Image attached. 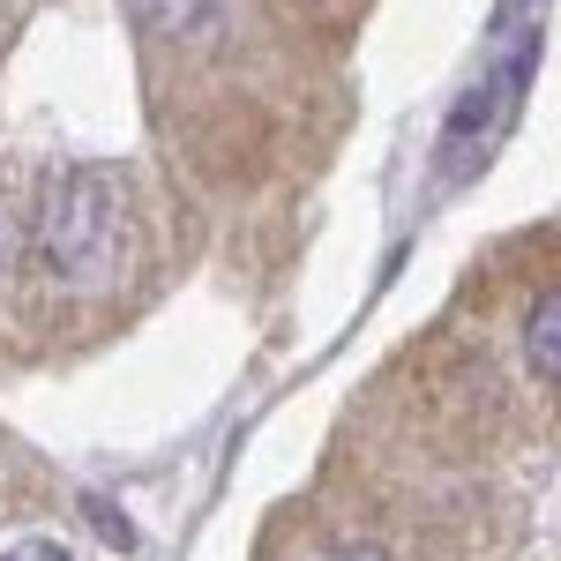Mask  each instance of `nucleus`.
<instances>
[{
	"label": "nucleus",
	"instance_id": "1",
	"mask_svg": "<svg viewBox=\"0 0 561 561\" xmlns=\"http://www.w3.org/2000/svg\"><path fill=\"white\" fill-rule=\"evenodd\" d=\"M113 248H121V187L105 165H60L45 180L38 203V232H31V255H38L45 277L60 285H90L113 270Z\"/></svg>",
	"mask_w": 561,
	"mask_h": 561
},
{
	"label": "nucleus",
	"instance_id": "2",
	"mask_svg": "<svg viewBox=\"0 0 561 561\" xmlns=\"http://www.w3.org/2000/svg\"><path fill=\"white\" fill-rule=\"evenodd\" d=\"M128 15L158 38H195L217 23V0H128Z\"/></svg>",
	"mask_w": 561,
	"mask_h": 561
},
{
	"label": "nucleus",
	"instance_id": "3",
	"mask_svg": "<svg viewBox=\"0 0 561 561\" xmlns=\"http://www.w3.org/2000/svg\"><path fill=\"white\" fill-rule=\"evenodd\" d=\"M524 359H531V382L561 375V300L554 293H539V307L524 314Z\"/></svg>",
	"mask_w": 561,
	"mask_h": 561
},
{
	"label": "nucleus",
	"instance_id": "4",
	"mask_svg": "<svg viewBox=\"0 0 561 561\" xmlns=\"http://www.w3.org/2000/svg\"><path fill=\"white\" fill-rule=\"evenodd\" d=\"M0 561H76V554H68L60 539H23V547H8Z\"/></svg>",
	"mask_w": 561,
	"mask_h": 561
},
{
	"label": "nucleus",
	"instance_id": "5",
	"mask_svg": "<svg viewBox=\"0 0 561 561\" xmlns=\"http://www.w3.org/2000/svg\"><path fill=\"white\" fill-rule=\"evenodd\" d=\"M330 561H389V554H375V547H345V554H330Z\"/></svg>",
	"mask_w": 561,
	"mask_h": 561
},
{
	"label": "nucleus",
	"instance_id": "6",
	"mask_svg": "<svg viewBox=\"0 0 561 561\" xmlns=\"http://www.w3.org/2000/svg\"><path fill=\"white\" fill-rule=\"evenodd\" d=\"M0 262H8V210H0Z\"/></svg>",
	"mask_w": 561,
	"mask_h": 561
}]
</instances>
